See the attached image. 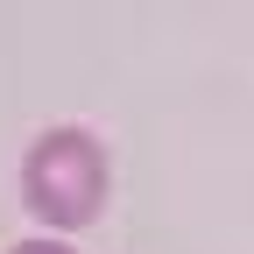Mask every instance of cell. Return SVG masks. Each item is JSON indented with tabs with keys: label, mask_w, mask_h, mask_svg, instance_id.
I'll use <instances>...</instances> for the list:
<instances>
[{
	"label": "cell",
	"mask_w": 254,
	"mask_h": 254,
	"mask_svg": "<svg viewBox=\"0 0 254 254\" xmlns=\"http://www.w3.org/2000/svg\"><path fill=\"white\" fill-rule=\"evenodd\" d=\"M21 190H28V212L43 226L71 233L85 219H99V205H106V148L85 127H50L21 163Z\"/></svg>",
	"instance_id": "cell-1"
},
{
	"label": "cell",
	"mask_w": 254,
	"mask_h": 254,
	"mask_svg": "<svg viewBox=\"0 0 254 254\" xmlns=\"http://www.w3.org/2000/svg\"><path fill=\"white\" fill-rule=\"evenodd\" d=\"M14 254H71V247H57V240H21Z\"/></svg>",
	"instance_id": "cell-2"
}]
</instances>
